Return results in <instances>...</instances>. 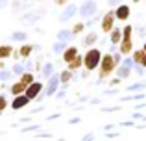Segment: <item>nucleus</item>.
I'll return each instance as SVG.
<instances>
[{"label": "nucleus", "instance_id": "obj_1", "mask_svg": "<svg viewBox=\"0 0 146 141\" xmlns=\"http://www.w3.org/2000/svg\"><path fill=\"white\" fill-rule=\"evenodd\" d=\"M102 52H100V48H94L91 47L89 50L85 52V56H83V67H85L87 71H94L100 67V61H102Z\"/></svg>", "mask_w": 146, "mask_h": 141}, {"label": "nucleus", "instance_id": "obj_2", "mask_svg": "<svg viewBox=\"0 0 146 141\" xmlns=\"http://www.w3.org/2000/svg\"><path fill=\"white\" fill-rule=\"evenodd\" d=\"M117 67H118V63L113 54H104L102 61H100V80H107V76L111 72H115Z\"/></svg>", "mask_w": 146, "mask_h": 141}, {"label": "nucleus", "instance_id": "obj_3", "mask_svg": "<svg viewBox=\"0 0 146 141\" xmlns=\"http://www.w3.org/2000/svg\"><path fill=\"white\" fill-rule=\"evenodd\" d=\"M131 33H133V28H131V26H124V28H122V41L118 43V48H120V54L122 56H129L133 52Z\"/></svg>", "mask_w": 146, "mask_h": 141}, {"label": "nucleus", "instance_id": "obj_4", "mask_svg": "<svg viewBox=\"0 0 146 141\" xmlns=\"http://www.w3.org/2000/svg\"><path fill=\"white\" fill-rule=\"evenodd\" d=\"M115 19H117V17H115V11H107V13L102 17V24H100V26H102L104 33H109L111 30L115 28Z\"/></svg>", "mask_w": 146, "mask_h": 141}, {"label": "nucleus", "instance_id": "obj_5", "mask_svg": "<svg viewBox=\"0 0 146 141\" xmlns=\"http://www.w3.org/2000/svg\"><path fill=\"white\" fill-rule=\"evenodd\" d=\"M98 9V4L94 2V0H85V2H83V6L80 7V15H82L83 19H87V17H91V15L94 13V11Z\"/></svg>", "mask_w": 146, "mask_h": 141}, {"label": "nucleus", "instance_id": "obj_6", "mask_svg": "<svg viewBox=\"0 0 146 141\" xmlns=\"http://www.w3.org/2000/svg\"><path fill=\"white\" fill-rule=\"evenodd\" d=\"M43 87L44 86L41 82H32L28 87H26V97H28L30 100H35V98L39 97V93L43 91Z\"/></svg>", "mask_w": 146, "mask_h": 141}, {"label": "nucleus", "instance_id": "obj_7", "mask_svg": "<svg viewBox=\"0 0 146 141\" xmlns=\"http://www.w3.org/2000/svg\"><path fill=\"white\" fill-rule=\"evenodd\" d=\"M129 13H131V9H129V6H126V4H118V6L115 7V17H117V21H120V22L128 21Z\"/></svg>", "mask_w": 146, "mask_h": 141}, {"label": "nucleus", "instance_id": "obj_8", "mask_svg": "<svg viewBox=\"0 0 146 141\" xmlns=\"http://www.w3.org/2000/svg\"><path fill=\"white\" fill-rule=\"evenodd\" d=\"M32 52H33V45L24 43V45H21V47H19L13 54H15V58H24V59H28L30 56H32Z\"/></svg>", "mask_w": 146, "mask_h": 141}, {"label": "nucleus", "instance_id": "obj_9", "mask_svg": "<svg viewBox=\"0 0 146 141\" xmlns=\"http://www.w3.org/2000/svg\"><path fill=\"white\" fill-rule=\"evenodd\" d=\"M28 104H30V98L26 97V93H22V95H17V97H15V100L11 102V108L21 110V108H24V106H28Z\"/></svg>", "mask_w": 146, "mask_h": 141}, {"label": "nucleus", "instance_id": "obj_10", "mask_svg": "<svg viewBox=\"0 0 146 141\" xmlns=\"http://www.w3.org/2000/svg\"><path fill=\"white\" fill-rule=\"evenodd\" d=\"M109 41H111V45H118L122 41V28H118V26H115L113 30L109 32Z\"/></svg>", "mask_w": 146, "mask_h": 141}, {"label": "nucleus", "instance_id": "obj_11", "mask_svg": "<svg viewBox=\"0 0 146 141\" xmlns=\"http://www.w3.org/2000/svg\"><path fill=\"white\" fill-rule=\"evenodd\" d=\"M76 56H78V48H76V47H67L63 50V61L65 63H70Z\"/></svg>", "mask_w": 146, "mask_h": 141}, {"label": "nucleus", "instance_id": "obj_12", "mask_svg": "<svg viewBox=\"0 0 146 141\" xmlns=\"http://www.w3.org/2000/svg\"><path fill=\"white\" fill-rule=\"evenodd\" d=\"M13 47L11 45H0V59H7L13 56Z\"/></svg>", "mask_w": 146, "mask_h": 141}, {"label": "nucleus", "instance_id": "obj_13", "mask_svg": "<svg viewBox=\"0 0 146 141\" xmlns=\"http://www.w3.org/2000/svg\"><path fill=\"white\" fill-rule=\"evenodd\" d=\"M26 84H22L21 80L19 82H15L13 86H11V93H13V97H17V95H22V93H26Z\"/></svg>", "mask_w": 146, "mask_h": 141}, {"label": "nucleus", "instance_id": "obj_14", "mask_svg": "<svg viewBox=\"0 0 146 141\" xmlns=\"http://www.w3.org/2000/svg\"><path fill=\"white\" fill-rule=\"evenodd\" d=\"M76 11H78V7H76V6H74V4H70V6H68V7H67V9H65V11H63V13H61V15H59V19H61V21H63V22H65V21H68V19H70V17H72V15H74V13H76Z\"/></svg>", "mask_w": 146, "mask_h": 141}, {"label": "nucleus", "instance_id": "obj_15", "mask_svg": "<svg viewBox=\"0 0 146 141\" xmlns=\"http://www.w3.org/2000/svg\"><path fill=\"white\" fill-rule=\"evenodd\" d=\"M67 65H68V69H70V71H78L80 67L83 65V56H80V54H78L70 63H67Z\"/></svg>", "mask_w": 146, "mask_h": 141}, {"label": "nucleus", "instance_id": "obj_16", "mask_svg": "<svg viewBox=\"0 0 146 141\" xmlns=\"http://www.w3.org/2000/svg\"><path fill=\"white\" fill-rule=\"evenodd\" d=\"M96 41H98V33H96V32H89V33L85 35V39H83V45H87V47H93Z\"/></svg>", "mask_w": 146, "mask_h": 141}, {"label": "nucleus", "instance_id": "obj_17", "mask_svg": "<svg viewBox=\"0 0 146 141\" xmlns=\"http://www.w3.org/2000/svg\"><path fill=\"white\" fill-rule=\"evenodd\" d=\"M43 11H44V9H41L39 13H33V11H30V13L22 15V21H24V22H35L37 19H39L41 15H43Z\"/></svg>", "mask_w": 146, "mask_h": 141}, {"label": "nucleus", "instance_id": "obj_18", "mask_svg": "<svg viewBox=\"0 0 146 141\" xmlns=\"http://www.w3.org/2000/svg\"><path fill=\"white\" fill-rule=\"evenodd\" d=\"M57 84H59V76H52L50 82H48V86H46V93H54L56 87H57Z\"/></svg>", "mask_w": 146, "mask_h": 141}, {"label": "nucleus", "instance_id": "obj_19", "mask_svg": "<svg viewBox=\"0 0 146 141\" xmlns=\"http://www.w3.org/2000/svg\"><path fill=\"white\" fill-rule=\"evenodd\" d=\"M70 78H72V71H70V69L63 71V72H61V74H59V82L63 84V86H67V84L70 82Z\"/></svg>", "mask_w": 146, "mask_h": 141}, {"label": "nucleus", "instance_id": "obj_20", "mask_svg": "<svg viewBox=\"0 0 146 141\" xmlns=\"http://www.w3.org/2000/svg\"><path fill=\"white\" fill-rule=\"evenodd\" d=\"M19 80H21L22 84H26V86H30L32 82H35V80H33V72H26V71L21 74V78H19Z\"/></svg>", "mask_w": 146, "mask_h": 141}, {"label": "nucleus", "instance_id": "obj_21", "mask_svg": "<svg viewBox=\"0 0 146 141\" xmlns=\"http://www.w3.org/2000/svg\"><path fill=\"white\" fill-rule=\"evenodd\" d=\"M72 35H74V33H72V30H61V32L57 33V39H59V41H68Z\"/></svg>", "mask_w": 146, "mask_h": 141}, {"label": "nucleus", "instance_id": "obj_22", "mask_svg": "<svg viewBox=\"0 0 146 141\" xmlns=\"http://www.w3.org/2000/svg\"><path fill=\"white\" fill-rule=\"evenodd\" d=\"M28 39V33L26 32H13L11 33V41H26Z\"/></svg>", "mask_w": 146, "mask_h": 141}, {"label": "nucleus", "instance_id": "obj_23", "mask_svg": "<svg viewBox=\"0 0 146 141\" xmlns=\"http://www.w3.org/2000/svg\"><path fill=\"white\" fill-rule=\"evenodd\" d=\"M24 71H26V67H24V65H21V63H15V65H13V71H11V72H13V74H19V76H21Z\"/></svg>", "mask_w": 146, "mask_h": 141}, {"label": "nucleus", "instance_id": "obj_24", "mask_svg": "<svg viewBox=\"0 0 146 141\" xmlns=\"http://www.w3.org/2000/svg\"><path fill=\"white\" fill-rule=\"evenodd\" d=\"M83 30H85V24H83V22H78V24H74V28H72V33L78 35V33H82Z\"/></svg>", "mask_w": 146, "mask_h": 141}, {"label": "nucleus", "instance_id": "obj_25", "mask_svg": "<svg viewBox=\"0 0 146 141\" xmlns=\"http://www.w3.org/2000/svg\"><path fill=\"white\" fill-rule=\"evenodd\" d=\"M9 76H11V72H9V71H6V69H0V80H2V82L9 80Z\"/></svg>", "mask_w": 146, "mask_h": 141}, {"label": "nucleus", "instance_id": "obj_26", "mask_svg": "<svg viewBox=\"0 0 146 141\" xmlns=\"http://www.w3.org/2000/svg\"><path fill=\"white\" fill-rule=\"evenodd\" d=\"M65 48H67V47H65V41H59V43L54 45V50H56V52H63Z\"/></svg>", "mask_w": 146, "mask_h": 141}, {"label": "nucleus", "instance_id": "obj_27", "mask_svg": "<svg viewBox=\"0 0 146 141\" xmlns=\"http://www.w3.org/2000/svg\"><path fill=\"white\" fill-rule=\"evenodd\" d=\"M7 108V100H6V95H0V112Z\"/></svg>", "mask_w": 146, "mask_h": 141}, {"label": "nucleus", "instance_id": "obj_28", "mask_svg": "<svg viewBox=\"0 0 146 141\" xmlns=\"http://www.w3.org/2000/svg\"><path fill=\"white\" fill-rule=\"evenodd\" d=\"M52 71H54V67L50 65V63H46V65H44V69H43V74L44 76H50V74H52Z\"/></svg>", "mask_w": 146, "mask_h": 141}, {"label": "nucleus", "instance_id": "obj_29", "mask_svg": "<svg viewBox=\"0 0 146 141\" xmlns=\"http://www.w3.org/2000/svg\"><path fill=\"white\" fill-rule=\"evenodd\" d=\"M7 6H9V0H0V9H4Z\"/></svg>", "mask_w": 146, "mask_h": 141}, {"label": "nucleus", "instance_id": "obj_30", "mask_svg": "<svg viewBox=\"0 0 146 141\" xmlns=\"http://www.w3.org/2000/svg\"><path fill=\"white\" fill-rule=\"evenodd\" d=\"M54 4L56 6H65V4H68V0H54Z\"/></svg>", "mask_w": 146, "mask_h": 141}, {"label": "nucleus", "instance_id": "obj_31", "mask_svg": "<svg viewBox=\"0 0 146 141\" xmlns=\"http://www.w3.org/2000/svg\"><path fill=\"white\" fill-rule=\"evenodd\" d=\"M120 2H122V0H109L111 6H115V4H120Z\"/></svg>", "mask_w": 146, "mask_h": 141}, {"label": "nucleus", "instance_id": "obj_32", "mask_svg": "<svg viewBox=\"0 0 146 141\" xmlns=\"http://www.w3.org/2000/svg\"><path fill=\"white\" fill-rule=\"evenodd\" d=\"M0 69H6V63H4V59H0Z\"/></svg>", "mask_w": 146, "mask_h": 141}, {"label": "nucleus", "instance_id": "obj_33", "mask_svg": "<svg viewBox=\"0 0 146 141\" xmlns=\"http://www.w3.org/2000/svg\"><path fill=\"white\" fill-rule=\"evenodd\" d=\"M30 2H41V0H30Z\"/></svg>", "mask_w": 146, "mask_h": 141}, {"label": "nucleus", "instance_id": "obj_34", "mask_svg": "<svg viewBox=\"0 0 146 141\" xmlns=\"http://www.w3.org/2000/svg\"><path fill=\"white\" fill-rule=\"evenodd\" d=\"M143 50H144V52H146V43H144V47H143Z\"/></svg>", "mask_w": 146, "mask_h": 141}, {"label": "nucleus", "instance_id": "obj_35", "mask_svg": "<svg viewBox=\"0 0 146 141\" xmlns=\"http://www.w3.org/2000/svg\"><path fill=\"white\" fill-rule=\"evenodd\" d=\"M133 2H141V0H133Z\"/></svg>", "mask_w": 146, "mask_h": 141}, {"label": "nucleus", "instance_id": "obj_36", "mask_svg": "<svg viewBox=\"0 0 146 141\" xmlns=\"http://www.w3.org/2000/svg\"><path fill=\"white\" fill-rule=\"evenodd\" d=\"M0 115H2V112H0Z\"/></svg>", "mask_w": 146, "mask_h": 141}]
</instances>
